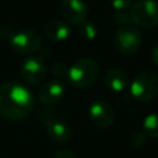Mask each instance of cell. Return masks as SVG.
Instances as JSON below:
<instances>
[{
	"label": "cell",
	"mask_w": 158,
	"mask_h": 158,
	"mask_svg": "<svg viewBox=\"0 0 158 158\" xmlns=\"http://www.w3.org/2000/svg\"><path fill=\"white\" fill-rule=\"evenodd\" d=\"M130 15L132 23L141 28H152L158 25V1L138 0L131 9Z\"/></svg>",
	"instance_id": "4"
},
{
	"label": "cell",
	"mask_w": 158,
	"mask_h": 158,
	"mask_svg": "<svg viewBox=\"0 0 158 158\" xmlns=\"http://www.w3.org/2000/svg\"><path fill=\"white\" fill-rule=\"evenodd\" d=\"M143 42L141 31L135 26H121L115 31L114 44L116 49L123 54L136 53Z\"/></svg>",
	"instance_id": "5"
},
{
	"label": "cell",
	"mask_w": 158,
	"mask_h": 158,
	"mask_svg": "<svg viewBox=\"0 0 158 158\" xmlns=\"http://www.w3.org/2000/svg\"><path fill=\"white\" fill-rule=\"evenodd\" d=\"M131 95L137 101H151L158 95V75L153 72H142L135 77L130 86Z\"/></svg>",
	"instance_id": "3"
},
{
	"label": "cell",
	"mask_w": 158,
	"mask_h": 158,
	"mask_svg": "<svg viewBox=\"0 0 158 158\" xmlns=\"http://www.w3.org/2000/svg\"><path fill=\"white\" fill-rule=\"evenodd\" d=\"M46 36L52 41H65L70 35V27L62 20H49L44 26Z\"/></svg>",
	"instance_id": "12"
},
{
	"label": "cell",
	"mask_w": 158,
	"mask_h": 158,
	"mask_svg": "<svg viewBox=\"0 0 158 158\" xmlns=\"http://www.w3.org/2000/svg\"><path fill=\"white\" fill-rule=\"evenodd\" d=\"M46 63L40 56H31L26 58L20 68L21 78L28 84H38L46 77Z\"/></svg>",
	"instance_id": "8"
},
{
	"label": "cell",
	"mask_w": 158,
	"mask_h": 158,
	"mask_svg": "<svg viewBox=\"0 0 158 158\" xmlns=\"http://www.w3.org/2000/svg\"><path fill=\"white\" fill-rule=\"evenodd\" d=\"M100 67L93 58L85 57L75 60L68 69V81L77 89H88L96 81Z\"/></svg>",
	"instance_id": "2"
},
{
	"label": "cell",
	"mask_w": 158,
	"mask_h": 158,
	"mask_svg": "<svg viewBox=\"0 0 158 158\" xmlns=\"http://www.w3.org/2000/svg\"><path fill=\"white\" fill-rule=\"evenodd\" d=\"M65 93V86L64 84L56 79V80H48L46 81L38 90V98L44 104H56L58 102Z\"/></svg>",
	"instance_id": "10"
},
{
	"label": "cell",
	"mask_w": 158,
	"mask_h": 158,
	"mask_svg": "<svg viewBox=\"0 0 158 158\" xmlns=\"http://www.w3.org/2000/svg\"><path fill=\"white\" fill-rule=\"evenodd\" d=\"M14 32L11 31V28L5 25V23H0V40H11Z\"/></svg>",
	"instance_id": "20"
},
{
	"label": "cell",
	"mask_w": 158,
	"mask_h": 158,
	"mask_svg": "<svg viewBox=\"0 0 158 158\" xmlns=\"http://www.w3.org/2000/svg\"><path fill=\"white\" fill-rule=\"evenodd\" d=\"M41 44H42L41 35L30 28L14 32L10 40V46L12 51L22 56H27V54H32L37 52Z\"/></svg>",
	"instance_id": "6"
},
{
	"label": "cell",
	"mask_w": 158,
	"mask_h": 158,
	"mask_svg": "<svg viewBox=\"0 0 158 158\" xmlns=\"http://www.w3.org/2000/svg\"><path fill=\"white\" fill-rule=\"evenodd\" d=\"M79 32H80V36L88 41H91L96 37L98 35V28L94 23L91 22H84L80 25V28H79Z\"/></svg>",
	"instance_id": "15"
},
{
	"label": "cell",
	"mask_w": 158,
	"mask_h": 158,
	"mask_svg": "<svg viewBox=\"0 0 158 158\" xmlns=\"http://www.w3.org/2000/svg\"><path fill=\"white\" fill-rule=\"evenodd\" d=\"M46 130L48 136L58 142V143H64L70 139L72 137V130L69 127V125L59 118H49L46 122Z\"/></svg>",
	"instance_id": "11"
},
{
	"label": "cell",
	"mask_w": 158,
	"mask_h": 158,
	"mask_svg": "<svg viewBox=\"0 0 158 158\" xmlns=\"http://www.w3.org/2000/svg\"><path fill=\"white\" fill-rule=\"evenodd\" d=\"M59 11L64 22L74 26H80L88 17V6L83 0H63Z\"/></svg>",
	"instance_id": "7"
},
{
	"label": "cell",
	"mask_w": 158,
	"mask_h": 158,
	"mask_svg": "<svg viewBox=\"0 0 158 158\" xmlns=\"http://www.w3.org/2000/svg\"><path fill=\"white\" fill-rule=\"evenodd\" d=\"M151 58L153 60V63H156L158 65V43L153 47V49L151 51Z\"/></svg>",
	"instance_id": "22"
},
{
	"label": "cell",
	"mask_w": 158,
	"mask_h": 158,
	"mask_svg": "<svg viewBox=\"0 0 158 158\" xmlns=\"http://www.w3.org/2000/svg\"><path fill=\"white\" fill-rule=\"evenodd\" d=\"M35 106L32 93L17 81L0 84V115L5 118L17 121L27 117Z\"/></svg>",
	"instance_id": "1"
},
{
	"label": "cell",
	"mask_w": 158,
	"mask_h": 158,
	"mask_svg": "<svg viewBox=\"0 0 158 158\" xmlns=\"http://www.w3.org/2000/svg\"><path fill=\"white\" fill-rule=\"evenodd\" d=\"M68 69H69V68H68L64 63H62V62H57V63H54V64L52 65V73H53V75H54L56 78H58V79L67 77V75H68Z\"/></svg>",
	"instance_id": "16"
},
{
	"label": "cell",
	"mask_w": 158,
	"mask_h": 158,
	"mask_svg": "<svg viewBox=\"0 0 158 158\" xmlns=\"http://www.w3.org/2000/svg\"><path fill=\"white\" fill-rule=\"evenodd\" d=\"M115 21L117 25H120V27L121 26H128L130 23H132L130 11H117L115 15Z\"/></svg>",
	"instance_id": "17"
},
{
	"label": "cell",
	"mask_w": 158,
	"mask_h": 158,
	"mask_svg": "<svg viewBox=\"0 0 158 158\" xmlns=\"http://www.w3.org/2000/svg\"><path fill=\"white\" fill-rule=\"evenodd\" d=\"M54 158H77L75 154L69 151V149H59L56 154H54Z\"/></svg>",
	"instance_id": "21"
},
{
	"label": "cell",
	"mask_w": 158,
	"mask_h": 158,
	"mask_svg": "<svg viewBox=\"0 0 158 158\" xmlns=\"http://www.w3.org/2000/svg\"><path fill=\"white\" fill-rule=\"evenodd\" d=\"M88 114L90 121L100 128H109L115 122V111L112 106L104 100L93 101L89 106Z\"/></svg>",
	"instance_id": "9"
},
{
	"label": "cell",
	"mask_w": 158,
	"mask_h": 158,
	"mask_svg": "<svg viewBox=\"0 0 158 158\" xmlns=\"http://www.w3.org/2000/svg\"><path fill=\"white\" fill-rule=\"evenodd\" d=\"M110 2L116 11H126L132 5V0H110Z\"/></svg>",
	"instance_id": "19"
},
{
	"label": "cell",
	"mask_w": 158,
	"mask_h": 158,
	"mask_svg": "<svg viewBox=\"0 0 158 158\" xmlns=\"http://www.w3.org/2000/svg\"><path fill=\"white\" fill-rule=\"evenodd\" d=\"M146 137H147V136H146L143 132H136V133H133V136L131 137V143H132V146L136 147V148L143 147V146L146 144V142H147V138H146Z\"/></svg>",
	"instance_id": "18"
},
{
	"label": "cell",
	"mask_w": 158,
	"mask_h": 158,
	"mask_svg": "<svg viewBox=\"0 0 158 158\" xmlns=\"http://www.w3.org/2000/svg\"><path fill=\"white\" fill-rule=\"evenodd\" d=\"M142 128L146 136L158 138V112L147 115L142 121Z\"/></svg>",
	"instance_id": "14"
},
{
	"label": "cell",
	"mask_w": 158,
	"mask_h": 158,
	"mask_svg": "<svg viewBox=\"0 0 158 158\" xmlns=\"http://www.w3.org/2000/svg\"><path fill=\"white\" fill-rule=\"evenodd\" d=\"M127 75L123 70L118 68H111L105 73L104 83L106 88L115 93H121L126 89L127 85Z\"/></svg>",
	"instance_id": "13"
}]
</instances>
